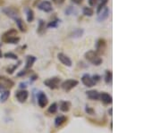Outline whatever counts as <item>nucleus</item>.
<instances>
[{
  "mask_svg": "<svg viewBox=\"0 0 161 133\" xmlns=\"http://www.w3.org/2000/svg\"><path fill=\"white\" fill-rule=\"evenodd\" d=\"M18 32L15 29H11L9 30H7L6 32H5L2 35V41L5 43H8V44H17L20 41V38L17 37Z\"/></svg>",
  "mask_w": 161,
  "mask_h": 133,
  "instance_id": "nucleus-1",
  "label": "nucleus"
},
{
  "mask_svg": "<svg viewBox=\"0 0 161 133\" xmlns=\"http://www.w3.org/2000/svg\"><path fill=\"white\" fill-rule=\"evenodd\" d=\"M85 58L89 62L91 63L92 64L96 65V66H99L102 63V58L99 56V55L96 52V51H93V50H89L88 52L85 53Z\"/></svg>",
  "mask_w": 161,
  "mask_h": 133,
  "instance_id": "nucleus-2",
  "label": "nucleus"
},
{
  "mask_svg": "<svg viewBox=\"0 0 161 133\" xmlns=\"http://www.w3.org/2000/svg\"><path fill=\"white\" fill-rule=\"evenodd\" d=\"M14 86V82L5 77V76H0V90H7L12 89Z\"/></svg>",
  "mask_w": 161,
  "mask_h": 133,
  "instance_id": "nucleus-3",
  "label": "nucleus"
},
{
  "mask_svg": "<svg viewBox=\"0 0 161 133\" xmlns=\"http://www.w3.org/2000/svg\"><path fill=\"white\" fill-rule=\"evenodd\" d=\"M78 84H79V82H78V80H65V81H64V82L62 83L61 87H62V89H63L65 91L68 92V91H70L72 89L75 88Z\"/></svg>",
  "mask_w": 161,
  "mask_h": 133,
  "instance_id": "nucleus-4",
  "label": "nucleus"
},
{
  "mask_svg": "<svg viewBox=\"0 0 161 133\" xmlns=\"http://www.w3.org/2000/svg\"><path fill=\"white\" fill-rule=\"evenodd\" d=\"M60 81H61L60 78L55 77V78H51V79H48V80H45L44 84L51 89H56L59 87Z\"/></svg>",
  "mask_w": 161,
  "mask_h": 133,
  "instance_id": "nucleus-5",
  "label": "nucleus"
},
{
  "mask_svg": "<svg viewBox=\"0 0 161 133\" xmlns=\"http://www.w3.org/2000/svg\"><path fill=\"white\" fill-rule=\"evenodd\" d=\"M3 13L6 16L10 17L11 19H13L14 21L19 18V12H18V10H16L13 7H6V8L3 9Z\"/></svg>",
  "mask_w": 161,
  "mask_h": 133,
  "instance_id": "nucleus-6",
  "label": "nucleus"
},
{
  "mask_svg": "<svg viewBox=\"0 0 161 133\" xmlns=\"http://www.w3.org/2000/svg\"><path fill=\"white\" fill-rule=\"evenodd\" d=\"M82 82L83 83V84L88 87V88H91L93 86H95L96 82L94 81V80L92 79V77L89 75V74H84L82 77Z\"/></svg>",
  "mask_w": 161,
  "mask_h": 133,
  "instance_id": "nucleus-7",
  "label": "nucleus"
},
{
  "mask_svg": "<svg viewBox=\"0 0 161 133\" xmlns=\"http://www.w3.org/2000/svg\"><path fill=\"white\" fill-rule=\"evenodd\" d=\"M15 96L17 98V100L19 101L20 103H24L27 99H28V96H29V92L27 90H19L15 93Z\"/></svg>",
  "mask_w": 161,
  "mask_h": 133,
  "instance_id": "nucleus-8",
  "label": "nucleus"
},
{
  "mask_svg": "<svg viewBox=\"0 0 161 133\" xmlns=\"http://www.w3.org/2000/svg\"><path fill=\"white\" fill-rule=\"evenodd\" d=\"M48 103V99L47 97V96L45 95V93L43 92H40L38 95V104L41 108H44L45 106H47Z\"/></svg>",
  "mask_w": 161,
  "mask_h": 133,
  "instance_id": "nucleus-9",
  "label": "nucleus"
},
{
  "mask_svg": "<svg viewBox=\"0 0 161 133\" xmlns=\"http://www.w3.org/2000/svg\"><path fill=\"white\" fill-rule=\"evenodd\" d=\"M109 16V7H104L98 15V21L99 22H103L105 20H106Z\"/></svg>",
  "mask_w": 161,
  "mask_h": 133,
  "instance_id": "nucleus-10",
  "label": "nucleus"
},
{
  "mask_svg": "<svg viewBox=\"0 0 161 133\" xmlns=\"http://www.w3.org/2000/svg\"><path fill=\"white\" fill-rule=\"evenodd\" d=\"M57 58H58V60H59L64 65L67 66V67H71V66H72V60H71L67 56H65V54L59 53V54L57 55Z\"/></svg>",
  "mask_w": 161,
  "mask_h": 133,
  "instance_id": "nucleus-11",
  "label": "nucleus"
},
{
  "mask_svg": "<svg viewBox=\"0 0 161 133\" xmlns=\"http://www.w3.org/2000/svg\"><path fill=\"white\" fill-rule=\"evenodd\" d=\"M106 41L105 39H99L97 43H96V49H97V53L99 55H101L105 52V49H106Z\"/></svg>",
  "mask_w": 161,
  "mask_h": 133,
  "instance_id": "nucleus-12",
  "label": "nucleus"
},
{
  "mask_svg": "<svg viewBox=\"0 0 161 133\" xmlns=\"http://www.w3.org/2000/svg\"><path fill=\"white\" fill-rule=\"evenodd\" d=\"M99 99L102 101L103 104L105 105H109L112 103V96L109 94V93H106V92H102L99 94Z\"/></svg>",
  "mask_w": 161,
  "mask_h": 133,
  "instance_id": "nucleus-13",
  "label": "nucleus"
},
{
  "mask_svg": "<svg viewBox=\"0 0 161 133\" xmlns=\"http://www.w3.org/2000/svg\"><path fill=\"white\" fill-rule=\"evenodd\" d=\"M39 9L43 11V12H46V13H49L53 10V7H52V5L49 1H43L41 2L40 5H39Z\"/></svg>",
  "mask_w": 161,
  "mask_h": 133,
  "instance_id": "nucleus-14",
  "label": "nucleus"
},
{
  "mask_svg": "<svg viewBox=\"0 0 161 133\" xmlns=\"http://www.w3.org/2000/svg\"><path fill=\"white\" fill-rule=\"evenodd\" d=\"M88 97L91 100H99V93L97 90H89L86 92Z\"/></svg>",
  "mask_w": 161,
  "mask_h": 133,
  "instance_id": "nucleus-15",
  "label": "nucleus"
},
{
  "mask_svg": "<svg viewBox=\"0 0 161 133\" xmlns=\"http://www.w3.org/2000/svg\"><path fill=\"white\" fill-rule=\"evenodd\" d=\"M37 58L33 56H27V60H26V65H25V70H28V69H30L31 66L33 65V63L36 62Z\"/></svg>",
  "mask_w": 161,
  "mask_h": 133,
  "instance_id": "nucleus-16",
  "label": "nucleus"
},
{
  "mask_svg": "<svg viewBox=\"0 0 161 133\" xmlns=\"http://www.w3.org/2000/svg\"><path fill=\"white\" fill-rule=\"evenodd\" d=\"M66 121H67L66 116H65V115L57 116V117L56 118V120H55V126H56V127H60V126H62Z\"/></svg>",
  "mask_w": 161,
  "mask_h": 133,
  "instance_id": "nucleus-17",
  "label": "nucleus"
},
{
  "mask_svg": "<svg viewBox=\"0 0 161 133\" xmlns=\"http://www.w3.org/2000/svg\"><path fill=\"white\" fill-rule=\"evenodd\" d=\"M15 23H16V24H17L18 28L20 29V30H21V31L25 32V31L27 30V27H26L25 23H23V21L20 17L15 20Z\"/></svg>",
  "mask_w": 161,
  "mask_h": 133,
  "instance_id": "nucleus-18",
  "label": "nucleus"
},
{
  "mask_svg": "<svg viewBox=\"0 0 161 133\" xmlns=\"http://www.w3.org/2000/svg\"><path fill=\"white\" fill-rule=\"evenodd\" d=\"M70 108H71V103L70 102H68V101H62L60 103V110L62 112L66 113V112H68L70 110Z\"/></svg>",
  "mask_w": 161,
  "mask_h": 133,
  "instance_id": "nucleus-19",
  "label": "nucleus"
},
{
  "mask_svg": "<svg viewBox=\"0 0 161 133\" xmlns=\"http://www.w3.org/2000/svg\"><path fill=\"white\" fill-rule=\"evenodd\" d=\"M9 96H10V91H9V89L4 90L2 92L1 96H0V102H1V103H5L7 100V99H8Z\"/></svg>",
  "mask_w": 161,
  "mask_h": 133,
  "instance_id": "nucleus-20",
  "label": "nucleus"
},
{
  "mask_svg": "<svg viewBox=\"0 0 161 133\" xmlns=\"http://www.w3.org/2000/svg\"><path fill=\"white\" fill-rule=\"evenodd\" d=\"M83 32H84V30L82 29H77L72 32L70 36L72 38H80L83 35Z\"/></svg>",
  "mask_w": 161,
  "mask_h": 133,
  "instance_id": "nucleus-21",
  "label": "nucleus"
},
{
  "mask_svg": "<svg viewBox=\"0 0 161 133\" xmlns=\"http://www.w3.org/2000/svg\"><path fill=\"white\" fill-rule=\"evenodd\" d=\"M112 78H113V75H112L111 71H106V74H105V81H106V83H107V84L111 83Z\"/></svg>",
  "mask_w": 161,
  "mask_h": 133,
  "instance_id": "nucleus-22",
  "label": "nucleus"
},
{
  "mask_svg": "<svg viewBox=\"0 0 161 133\" xmlns=\"http://www.w3.org/2000/svg\"><path fill=\"white\" fill-rule=\"evenodd\" d=\"M82 12H83V14H84L85 16H89V17H91V16H92L93 13H94L93 9L91 8V7H84Z\"/></svg>",
  "mask_w": 161,
  "mask_h": 133,
  "instance_id": "nucleus-23",
  "label": "nucleus"
},
{
  "mask_svg": "<svg viewBox=\"0 0 161 133\" xmlns=\"http://www.w3.org/2000/svg\"><path fill=\"white\" fill-rule=\"evenodd\" d=\"M26 14H27V21L29 23H31L34 20V13H33V11L30 8H29V9H27Z\"/></svg>",
  "mask_w": 161,
  "mask_h": 133,
  "instance_id": "nucleus-24",
  "label": "nucleus"
},
{
  "mask_svg": "<svg viewBox=\"0 0 161 133\" xmlns=\"http://www.w3.org/2000/svg\"><path fill=\"white\" fill-rule=\"evenodd\" d=\"M38 33L40 34H42V33L45 31V23L43 20H40L39 21V26H38Z\"/></svg>",
  "mask_w": 161,
  "mask_h": 133,
  "instance_id": "nucleus-25",
  "label": "nucleus"
},
{
  "mask_svg": "<svg viewBox=\"0 0 161 133\" xmlns=\"http://www.w3.org/2000/svg\"><path fill=\"white\" fill-rule=\"evenodd\" d=\"M57 103H53L49 107H48V112L49 113H57Z\"/></svg>",
  "mask_w": 161,
  "mask_h": 133,
  "instance_id": "nucleus-26",
  "label": "nucleus"
},
{
  "mask_svg": "<svg viewBox=\"0 0 161 133\" xmlns=\"http://www.w3.org/2000/svg\"><path fill=\"white\" fill-rule=\"evenodd\" d=\"M60 23V20L56 19L54 21H51L48 24V28H57L58 26V24Z\"/></svg>",
  "mask_w": 161,
  "mask_h": 133,
  "instance_id": "nucleus-27",
  "label": "nucleus"
},
{
  "mask_svg": "<svg viewBox=\"0 0 161 133\" xmlns=\"http://www.w3.org/2000/svg\"><path fill=\"white\" fill-rule=\"evenodd\" d=\"M4 56H5L6 58H9V59H13V60H17V59H18L17 56H16L15 54L12 53V52H7V53H6V54L4 55Z\"/></svg>",
  "mask_w": 161,
  "mask_h": 133,
  "instance_id": "nucleus-28",
  "label": "nucleus"
},
{
  "mask_svg": "<svg viewBox=\"0 0 161 133\" xmlns=\"http://www.w3.org/2000/svg\"><path fill=\"white\" fill-rule=\"evenodd\" d=\"M20 63H21V62H19V63H18L17 64L13 65V67H11V68H7V69H6V72H7L9 74H12V73H13V72L15 71V69H17L18 67H19Z\"/></svg>",
  "mask_w": 161,
  "mask_h": 133,
  "instance_id": "nucleus-29",
  "label": "nucleus"
},
{
  "mask_svg": "<svg viewBox=\"0 0 161 133\" xmlns=\"http://www.w3.org/2000/svg\"><path fill=\"white\" fill-rule=\"evenodd\" d=\"M107 1H109V0H101V2H100V4L99 5L98 10H97V13H98L105 7V6H106V4L107 3Z\"/></svg>",
  "mask_w": 161,
  "mask_h": 133,
  "instance_id": "nucleus-30",
  "label": "nucleus"
},
{
  "mask_svg": "<svg viewBox=\"0 0 161 133\" xmlns=\"http://www.w3.org/2000/svg\"><path fill=\"white\" fill-rule=\"evenodd\" d=\"M85 111H86V113H87L88 114H93V113H94V110H93L91 107H89V106L86 107Z\"/></svg>",
  "mask_w": 161,
  "mask_h": 133,
  "instance_id": "nucleus-31",
  "label": "nucleus"
},
{
  "mask_svg": "<svg viewBox=\"0 0 161 133\" xmlns=\"http://www.w3.org/2000/svg\"><path fill=\"white\" fill-rule=\"evenodd\" d=\"M98 0H89V5L91 6H95L97 5Z\"/></svg>",
  "mask_w": 161,
  "mask_h": 133,
  "instance_id": "nucleus-32",
  "label": "nucleus"
},
{
  "mask_svg": "<svg viewBox=\"0 0 161 133\" xmlns=\"http://www.w3.org/2000/svg\"><path fill=\"white\" fill-rule=\"evenodd\" d=\"M65 1V0H53V2L55 4H57V5H62Z\"/></svg>",
  "mask_w": 161,
  "mask_h": 133,
  "instance_id": "nucleus-33",
  "label": "nucleus"
},
{
  "mask_svg": "<svg viewBox=\"0 0 161 133\" xmlns=\"http://www.w3.org/2000/svg\"><path fill=\"white\" fill-rule=\"evenodd\" d=\"M92 79H93L94 81L97 83V81H99V80H100V76H99V75H93V76H92Z\"/></svg>",
  "mask_w": 161,
  "mask_h": 133,
  "instance_id": "nucleus-34",
  "label": "nucleus"
},
{
  "mask_svg": "<svg viewBox=\"0 0 161 133\" xmlns=\"http://www.w3.org/2000/svg\"><path fill=\"white\" fill-rule=\"evenodd\" d=\"M74 4H76V5H80V4H82V0H72Z\"/></svg>",
  "mask_w": 161,
  "mask_h": 133,
  "instance_id": "nucleus-35",
  "label": "nucleus"
},
{
  "mask_svg": "<svg viewBox=\"0 0 161 133\" xmlns=\"http://www.w3.org/2000/svg\"><path fill=\"white\" fill-rule=\"evenodd\" d=\"M21 86V89H23V88H26L27 86H26V83H21V84H20Z\"/></svg>",
  "mask_w": 161,
  "mask_h": 133,
  "instance_id": "nucleus-36",
  "label": "nucleus"
},
{
  "mask_svg": "<svg viewBox=\"0 0 161 133\" xmlns=\"http://www.w3.org/2000/svg\"><path fill=\"white\" fill-rule=\"evenodd\" d=\"M2 57H3V54H2L1 49H0V58H2Z\"/></svg>",
  "mask_w": 161,
  "mask_h": 133,
  "instance_id": "nucleus-37",
  "label": "nucleus"
},
{
  "mask_svg": "<svg viewBox=\"0 0 161 133\" xmlns=\"http://www.w3.org/2000/svg\"><path fill=\"white\" fill-rule=\"evenodd\" d=\"M109 113H110V115H112V109H110V110L109 111Z\"/></svg>",
  "mask_w": 161,
  "mask_h": 133,
  "instance_id": "nucleus-38",
  "label": "nucleus"
}]
</instances>
